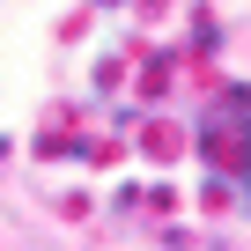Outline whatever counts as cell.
<instances>
[{
	"instance_id": "6da1fadb",
	"label": "cell",
	"mask_w": 251,
	"mask_h": 251,
	"mask_svg": "<svg viewBox=\"0 0 251 251\" xmlns=\"http://www.w3.org/2000/svg\"><path fill=\"white\" fill-rule=\"evenodd\" d=\"M207 163L236 185V200L251 207V81L229 89L214 111H207Z\"/></svg>"
}]
</instances>
